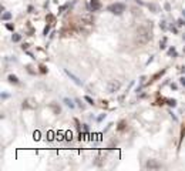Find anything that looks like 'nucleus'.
<instances>
[{
	"label": "nucleus",
	"instance_id": "nucleus-1",
	"mask_svg": "<svg viewBox=\"0 0 185 171\" xmlns=\"http://www.w3.org/2000/svg\"><path fill=\"white\" fill-rule=\"evenodd\" d=\"M152 39V27L149 24H141L135 30V43L139 46H145Z\"/></svg>",
	"mask_w": 185,
	"mask_h": 171
},
{
	"label": "nucleus",
	"instance_id": "nucleus-2",
	"mask_svg": "<svg viewBox=\"0 0 185 171\" xmlns=\"http://www.w3.org/2000/svg\"><path fill=\"white\" fill-rule=\"evenodd\" d=\"M107 10L110 13H113V14L120 16V14H123V13L125 12V4L124 3H113V4H110L107 7Z\"/></svg>",
	"mask_w": 185,
	"mask_h": 171
},
{
	"label": "nucleus",
	"instance_id": "nucleus-3",
	"mask_svg": "<svg viewBox=\"0 0 185 171\" xmlns=\"http://www.w3.org/2000/svg\"><path fill=\"white\" fill-rule=\"evenodd\" d=\"M120 87H121L120 81H117V80H111V81L107 84V91L108 93H116V91L120 90Z\"/></svg>",
	"mask_w": 185,
	"mask_h": 171
},
{
	"label": "nucleus",
	"instance_id": "nucleus-4",
	"mask_svg": "<svg viewBox=\"0 0 185 171\" xmlns=\"http://www.w3.org/2000/svg\"><path fill=\"white\" fill-rule=\"evenodd\" d=\"M145 168L147 170H159L161 168V164L154 158H149V160H147V163H145Z\"/></svg>",
	"mask_w": 185,
	"mask_h": 171
},
{
	"label": "nucleus",
	"instance_id": "nucleus-5",
	"mask_svg": "<svg viewBox=\"0 0 185 171\" xmlns=\"http://www.w3.org/2000/svg\"><path fill=\"white\" fill-rule=\"evenodd\" d=\"M64 73H66V74H67L68 77L71 79V80H73V81H74L77 86H83V81H81V80H80V79H78L76 74H73V73L70 71V70H67V69H64Z\"/></svg>",
	"mask_w": 185,
	"mask_h": 171
},
{
	"label": "nucleus",
	"instance_id": "nucleus-6",
	"mask_svg": "<svg viewBox=\"0 0 185 171\" xmlns=\"http://www.w3.org/2000/svg\"><path fill=\"white\" fill-rule=\"evenodd\" d=\"M36 107H37V104L33 99H27L23 101V109H36Z\"/></svg>",
	"mask_w": 185,
	"mask_h": 171
},
{
	"label": "nucleus",
	"instance_id": "nucleus-7",
	"mask_svg": "<svg viewBox=\"0 0 185 171\" xmlns=\"http://www.w3.org/2000/svg\"><path fill=\"white\" fill-rule=\"evenodd\" d=\"M90 9H91V12H97V10H100L101 9L100 0H90Z\"/></svg>",
	"mask_w": 185,
	"mask_h": 171
},
{
	"label": "nucleus",
	"instance_id": "nucleus-8",
	"mask_svg": "<svg viewBox=\"0 0 185 171\" xmlns=\"http://www.w3.org/2000/svg\"><path fill=\"white\" fill-rule=\"evenodd\" d=\"M147 7L151 10L152 13H158L159 12V6L158 4H154V3H148V4H147Z\"/></svg>",
	"mask_w": 185,
	"mask_h": 171
},
{
	"label": "nucleus",
	"instance_id": "nucleus-9",
	"mask_svg": "<svg viewBox=\"0 0 185 171\" xmlns=\"http://www.w3.org/2000/svg\"><path fill=\"white\" fill-rule=\"evenodd\" d=\"M125 128H127V121L121 120L120 123H118V125H117V130H118V131H124Z\"/></svg>",
	"mask_w": 185,
	"mask_h": 171
},
{
	"label": "nucleus",
	"instance_id": "nucleus-10",
	"mask_svg": "<svg viewBox=\"0 0 185 171\" xmlns=\"http://www.w3.org/2000/svg\"><path fill=\"white\" fill-rule=\"evenodd\" d=\"M7 80H9L10 83H13V84H19V77L14 76V74H10L9 77H7Z\"/></svg>",
	"mask_w": 185,
	"mask_h": 171
},
{
	"label": "nucleus",
	"instance_id": "nucleus-11",
	"mask_svg": "<svg viewBox=\"0 0 185 171\" xmlns=\"http://www.w3.org/2000/svg\"><path fill=\"white\" fill-rule=\"evenodd\" d=\"M22 40V34H19V33H14L12 36V41H14V43H17V41H20Z\"/></svg>",
	"mask_w": 185,
	"mask_h": 171
},
{
	"label": "nucleus",
	"instance_id": "nucleus-12",
	"mask_svg": "<svg viewBox=\"0 0 185 171\" xmlns=\"http://www.w3.org/2000/svg\"><path fill=\"white\" fill-rule=\"evenodd\" d=\"M10 19H12V13L10 12H6L2 14V20H10Z\"/></svg>",
	"mask_w": 185,
	"mask_h": 171
},
{
	"label": "nucleus",
	"instance_id": "nucleus-13",
	"mask_svg": "<svg viewBox=\"0 0 185 171\" xmlns=\"http://www.w3.org/2000/svg\"><path fill=\"white\" fill-rule=\"evenodd\" d=\"M64 103H66V106L70 107V109H74V103H73L70 99H64Z\"/></svg>",
	"mask_w": 185,
	"mask_h": 171
},
{
	"label": "nucleus",
	"instance_id": "nucleus-14",
	"mask_svg": "<svg viewBox=\"0 0 185 171\" xmlns=\"http://www.w3.org/2000/svg\"><path fill=\"white\" fill-rule=\"evenodd\" d=\"M167 104H168L169 107H175V106H177V100L169 99V100H167Z\"/></svg>",
	"mask_w": 185,
	"mask_h": 171
},
{
	"label": "nucleus",
	"instance_id": "nucleus-15",
	"mask_svg": "<svg viewBox=\"0 0 185 171\" xmlns=\"http://www.w3.org/2000/svg\"><path fill=\"white\" fill-rule=\"evenodd\" d=\"M50 107H51V109H53V111H54L56 114H58V113H60V111H61V109H60V107H57V106H56V104H50Z\"/></svg>",
	"mask_w": 185,
	"mask_h": 171
},
{
	"label": "nucleus",
	"instance_id": "nucleus-16",
	"mask_svg": "<svg viewBox=\"0 0 185 171\" xmlns=\"http://www.w3.org/2000/svg\"><path fill=\"white\" fill-rule=\"evenodd\" d=\"M168 54H169V56H172V57H177V50H175L174 47H171L169 50H168Z\"/></svg>",
	"mask_w": 185,
	"mask_h": 171
},
{
	"label": "nucleus",
	"instance_id": "nucleus-17",
	"mask_svg": "<svg viewBox=\"0 0 185 171\" xmlns=\"http://www.w3.org/2000/svg\"><path fill=\"white\" fill-rule=\"evenodd\" d=\"M53 135H54V133H53V131H48V133H47V140H48V141H51V140L54 138Z\"/></svg>",
	"mask_w": 185,
	"mask_h": 171
},
{
	"label": "nucleus",
	"instance_id": "nucleus-18",
	"mask_svg": "<svg viewBox=\"0 0 185 171\" xmlns=\"http://www.w3.org/2000/svg\"><path fill=\"white\" fill-rule=\"evenodd\" d=\"M84 100L87 101V103H88V104H94V100L91 99V97H90V96H86L84 97Z\"/></svg>",
	"mask_w": 185,
	"mask_h": 171
},
{
	"label": "nucleus",
	"instance_id": "nucleus-19",
	"mask_svg": "<svg viewBox=\"0 0 185 171\" xmlns=\"http://www.w3.org/2000/svg\"><path fill=\"white\" fill-rule=\"evenodd\" d=\"M6 29H7V30H14V24H12V23H7V24H6Z\"/></svg>",
	"mask_w": 185,
	"mask_h": 171
},
{
	"label": "nucleus",
	"instance_id": "nucleus-20",
	"mask_svg": "<svg viewBox=\"0 0 185 171\" xmlns=\"http://www.w3.org/2000/svg\"><path fill=\"white\" fill-rule=\"evenodd\" d=\"M63 135H66L63 131H58L57 133V140H63Z\"/></svg>",
	"mask_w": 185,
	"mask_h": 171
},
{
	"label": "nucleus",
	"instance_id": "nucleus-21",
	"mask_svg": "<svg viewBox=\"0 0 185 171\" xmlns=\"http://www.w3.org/2000/svg\"><path fill=\"white\" fill-rule=\"evenodd\" d=\"M165 43H167V39L164 37V39H162V41L159 43V47H161V48H165Z\"/></svg>",
	"mask_w": 185,
	"mask_h": 171
},
{
	"label": "nucleus",
	"instance_id": "nucleus-22",
	"mask_svg": "<svg viewBox=\"0 0 185 171\" xmlns=\"http://www.w3.org/2000/svg\"><path fill=\"white\" fill-rule=\"evenodd\" d=\"M66 138H67V140H71V138H73L71 131H67V133H66Z\"/></svg>",
	"mask_w": 185,
	"mask_h": 171
},
{
	"label": "nucleus",
	"instance_id": "nucleus-23",
	"mask_svg": "<svg viewBox=\"0 0 185 171\" xmlns=\"http://www.w3.org/2000/svg\"><path fill=\"white\" fill-rule=\"evenodd\" d=\"M178 26H185V20L179 19V20H178Z\"/></svg>",
	"mask_w": 185,
	"mask_h": 171
},
{
	"label": "nucleus",
	"instance_id": "nucleus-24",
	"mask_svg": "<svg viewBox=\"0 0 185 171\" xmlns=\"http://www.w3.org/2000/svg\"><path fill=\"white\" fill-rule=\"evenodd\" d=\"M179 84L185 87V77H181V79H179Z\"/></svg>",
	"mask_w": 185,
	"mask_h": 171
},
{
	"label": "nucleus",
	"instance_id": "nucleus-25",
	"mask_svg": "<svg viewBox=\"0 0 185 171\" xmlns=\"http://www.w3.org/2000/svg\"><path fill=\"white\" fill-rule=\"evenodd\" d=\"M164 101H165V99H161V100H158V101H157V104H158V106H162V104H164Z\"/></svg>",
	"mask_w": 185,
	"mask_h": 171
},
{
	"label": "nucleus",
	"instance_id": "nucleus-26",
	"mask_svg": "<svg viewBox=\"0 0 185 171\" xmlns=\"http://www.w3.org/2000/svg\"><path fill=\"white\" fill-rule=\"evenodd\" d=\"M76 103H78V107H81V109H84V104H81V101H80L78 99L76 100Z\"/></svg>",
	"mask_w": 185,
	"mask_h": 171
},
{
	"label": "nucleus",
	"instance_id": "nucleus-27",
	"mask_svg": "<svg viewBox=\"0 0 185 171\" xmlns=\"http://www.w3.org/2000/svg\"><path fill=\"white\" fill-rule=\"evenodd\" d=\"M40 71H41V73H47V69L44 67V66H41V67H40Z\"/></svg>",
	"mask_w": 185,
	"mask_h": 171
},
{
	"label": "nucleus",
	"instance_id": "nucleus-28",
	"mask_svg": "<svg viewBox=\"0 0 185 171\" xmlns=\"http://www.w3.org/2000/svg\"><path fill=\"white\" fill-rule=\"evenodd\" d=\"M48 31H50V26H46V29H44V34H46V36H47Z\"/></svg>",
	"mask_w": 185,
	"mask_h": 171
},
{
	"label": "nucleus",
	"instance_id": "nucleus-29",
	"mask_svg": "<svg viewBox=\"0 0 185 171\" xmlns=\"http://www.w3.org/2000/svg\"><path fill=\"white\" fill-rule=\"evenodd\" d=\"M27 47H29V44H27V43H24V44H23V46H22V48H23V50H26V48H27Z\"/></svg>",
	"mask_w": 185,
	"mask_h": 171
},
{
	"label": "nucleus",
	"instance_id": "nucleus-30",
	"mask_svg": "<svg viewBox=\"0 0 185 171\" xmlns=\"http://www.w3.org/2000/svg\"><path fill=\"white\" fill-rule=\"evenodd\" d=\"M83 128H84L86 133H88V125H87V124H84V127H83Z\"/></svg>",
	"mask_w": 185,
	"mask_h": 171
},
{
	"label": "nucleus",
	"instance_id": "nucleus-31",
	"mask_svg": "<svg viewBox=\"0 0 185 171\" xmlns=\"http://www.w3.org/2000/svg\"><path fill=\"white\" fill-rule=\"evenodd\" d=\"M103 118H106V114H103V116H100V117H98V121H101V120H103Z\"/></svg>",
	"mask_w": 185,
	"mask_h": 171
},
{
	"label": "nucleus",
	"instance_id": "nucleus-32",
	"mask_svg": "<svg viewBox=\"0 0 185 171\" xmlns=\"http://www.w3.org/2000/svg\"><path fill=\"white\" fill-rule=\"evenodd\" d=\"M171 89H172V90H177V84H171Z\"/></svg>",
	"mask_w": 185,
	"mask_h": 171
},
{
	"label": "nucleus",
	"instance_id": "nucleus-33",
	"mask_svg": "<svg viewBox=\"0 0 185 171\" xmlns=\"http://www.w3.org/2000/svg\"><path fill=\"white\" fill-rule=\"evenodd\" d=\"M182 14H184V17H185V10H184V12H182Z\"/></svg>",
	"mask_w": 185,
	"mask_h": 171
}]
</instances>
